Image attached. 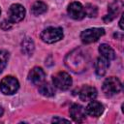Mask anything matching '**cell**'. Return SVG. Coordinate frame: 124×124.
I'll return each mask as SVG.
<instances>
[{"instance_id": "7402d4cb", "label": "cell", "mask_w": 124, "mask_h": 124, "mask_svg": "<svg viewBox=\"0 0 124 124\" xmlns=\"http://www.w3.org/2000/svg\"><path fill=\"white\" fill-rule=\"evenodd\" d=\"M52 122H66V123H69L70 122V120H68V119H64V118H58V117H54L53 119H52Z\"/></svg>"}, {"instance_id": "5b68a950", "label": "cell", "mask_w": 124, "mask_h": 124, "mask_svg": "<svg viewBox=\"0 0 124 124\" xmlns=\"http://www.w3.org/2000/svg\"><path fill=\"white\" fill-rule=\"evenodd\" d=\"M53 85L60 90H67L72 85V78L66 72H58L52 77Z\"/></svg>"}, {"instance_id": "8992f818", "label": "cell", "mask_w": 124, "mask_h": 124, "mask_svg": "<svg viewBox=\"0 0 124 124\" xmlns=\"http://www.w3.org/2000/svg\"><path fill=\"white\" fill-rule=\"evenodd\" d=\"M104 34V28H89L81 32L80 39L84 44H91L98 41Z\"/></svg>"}, {"instance_id": "d6986e66", "label": "cell", "mask_w": 124, "mask_h": 124, "mask_svg": "<svg viewBox=\"0 0 124 124\" xmlns=\"http://www.w3.org/2000/svg\"><path fill=\"white\" fill-rule=\"evenodd\" d=\"M84 11H85V16H87L89 17H95L98 14L97 7L92 4H86L84 7Z\"/></svg>"}, {"instance_id": "ac0fdd59", "label": "cell", "mask_w": 124, "mask_h": 124, "mask_svg": "<svg viewBox=\"0 0 124 124\" xmlns=\"http://www.w3.org/2000/svg\"><path fill=\"white\" fill-rule=\"evenodd\" d=\"M46 4L42 2V1H36L33 5H32V8H31V12L34 16H40L44 13L46 12Z\"/></svg>"}, {"instance_id": "ffe728a7", "label": "cell", "mask_w": 124, "mask_h": 124, "mask_svg": "<svg viewBox=\"0 0 124 124\" xmlns=\"http://www.w3.org/2000/svg\"><path fill=\"white\" fill-rule=\"evenodd\" d=\"M9 59V53L5 50H0V73L4 70Z\"/></svg>"}, {"instance_id": "5bb4252c", "label": "cell", "mask_w": 124, "mask_h": 124, "mask_svg": "<svg viewBox=\"0 0 124 124\" xmlns=\"http://www.w3.org/2000/svg\"><path fill=\"white\" fill-rule=\"evenodd\" d=\"M108 66H109V60L106 59L103 56L97 58V60L95 62V72H96L97 76L103 77L106 74Z\"/></svg>"}, {"instance_id": "6da1fadb", "label": "cell", "mask_w": 124, "mask_h": 124, "mask_svg": "<svg viewBox=\"0 0 124 124\" xmlns=\"http://www.w3.org/2000/svg\"><path fill=\"white\" fill-rule=\"evenodd\" d=\"M66 66L74 73L83 72L87 64V56L81 51L80 48H77L70 52L65 58Z\"/></svg>"}, {"instance_id": "ba28073f", "label": "cell", "mask_w": 124, "mask_h": 124, "mask_svg": "<svg viewBox=\"0 0 124 124\" xmlns=\"http://www.w3.org/2000/svg\"><path fill=\"white\" fill-rule=\"evenodd\" d=\"M68 14L74 19H82L85 16L84 7L79 2H72L68 7Z\"/></svg>"}, {"instance_id": "44dd1931", "label": "cell", "mask_w": 124, "mask_h": 124, "mask_svg": "<svg viewBox=\"0 0 124 124\" xmlns=\"http://www.w3.org/2000/svg\"><path fill=\"white\" fill-rule=\"evenodd\" d=\"M12 22L10 21V20H3L2 22H1V24H0V27L3 29V30H8V29H10L11 27H12Z\"/></svg>"}, {"instance_id": "52a82bcc", "label": "cell", "mask_w": 124, "mask_h": 124, "mask_svg": "<svg viewBox=\"0 0 124 124\" xmlns=\"http://www.w3.org/2000/svg\"><path fill=\"white\" fill-rule=\"evenodd\" d=\"M9 20L12 23H17L21 21L25 16V9L20 4H13L8 12Z\"/></svg>"}, {"instance_id": "2e32d148", "label": "cell", "mask_w": 124, "mask_h": 124, "mask_svg": "<svg viewBox=\"0 0 124 124\" xmlns=\"http://www.w3.org/2000/svg\"><path fill=\"white\" fill-rule=\"evenodd\" d=\"M21 51L26 55H31L34 51V43L30 38L23 39L21 43Z\"/></svg>"}, {"instance_id": "9a60e30c", "label": "cell", "mask_w": 124, "mask_h": 124, "mask_svg": "<svg viewBox=\"0 0 124 124\" xmlns=\"http://www.w3.org/2000/svg\"><path fill=\"white\" fill-rule=\"evenodd\" d=\"M99 52L102 54L103 57H105L108 60H113L115 58V52L111 48L110 46L107 44H102L99 46Z\"/></svg>"}, {"instance_id": "9c48e42d", "label": "cell", "mask_w": 124, "mask_h": 124, "mask_svg": "<svg viewBox=\"0 0 124 124\" xmlns=\"http://www.w3.org/2000/svg\"><path fill=\"white\" fill-rule=\"evenodd\" d=\"M69 111H70L71 117L73 118V120L75 122L81 123L85 120L86 112H85V109L82 106H80L78 104H74V105L71 106Z\"/></svg>"}, {"instance_id": "603a6c76", "label": "cell", "mask_w": 124, "mask_h": 124, "mask_svg": "<svg viewBox=\"0 0 124 124\" xmlns=\"http://www.w3.org/2000/svg\"><path fill=\"white\" fill-rule=\"evenodd\" d=\"M119 26H120V28L121 29H123L124 27H123V16H121V17H120V20H119Z\"/></svg>"}, {"instance_id": "d4e9b609", "label": "cell", "mask_w": 124, "mask_h": 124, "mask_svg": "<svg viewBox=\"0 0 124 124\" xmlns=\"http://www.w3.org/2000/svg\"><path fill=\"white\" fill-rule=\"evenodd\" d=\"M0 14H1V10H0Z\"/></svg>"}, {"instance_id": "7c38bea8", "label": "cell", "mask_w": 124, "mask_h": 124, "mask_svg": "<svg viewBox=\"0 0 124 124\" xmlns=\"http://www.w3.org/2000/svg\"><path fill=\"white\" fill-rule=\"evenodd\" d=\"M103 111H104V106L100 102H97V101L90 102L85 108V112L88 115L93 116V117H99L103 113Z\"/></svg>"}, {"instance_id": "4fadbf2b", "label": "cell", "mask_w": 124, "mask_h": 124, "mask_svg": "<svg viewBox=\"0 0 124 124\" xmlns=\"http://www.w3.org/2000/svg\"><path fill=\"white\" fill-rule=\"evenodd\" d=\"M97 97V90L93 86L85 85L79 91V98L82 101H92Z\"/></svg>"}, {"instance_id": "7a4b0ae2", "label": "cell", "mask_w": 124, "mask_h": 124, "mask_svg": "<svg viewBox=\"0 0 124 124\" xmlns=\"http://www.w3.org/2000/svg\"><path fill=\"white\" fill-rule=\"evenodd\" d=\"M102 89H103V92L107 96H112L121 91L122 83L117 78L110 77V78H108L105 79V81L103 82Z\"/></svg>"}, {"instance_id": "cb8c5ba5", "label": "cell", "mask_w": 124, "mask_h": 124, "mask_svg": "<svg viewBox=\"0 0 124 124\" xmlns=\"http://www.w3.org/2000/svg\"><path fill=\"white\" fill-rule=\"evenodd\" d=\"M3 113H4V109H3V108L0 107V117L3 115Z\"/></svg>"}, {"instance_id": "3957f363", "label": "cell", "mask_w": 124, "mask_h": 124, "mask_svg": "<svg viewBox=\"0 0 124 124\" xmlns=\"http://www.w3.org/2000/svg\"><path fill=\"white\" fill-rule=\"evenodd\" d=\"M63 38V30L60 27H47L41 33V39L47 44H53Z\"/></svg>"}, {"instance_id": "30bf717a", "label": "cell", "mask_w": 124, "mask_h": 124, "mask_svg": "<svg viewBox=\"0 0 124 124\" xmlns=\"http://www.w3.org/2000/svg\"><path fill=\"white\" fill-rule=\"evenodd\" d=\"M46 78V73L41 67H34L28 74V79L35 85H40Z\"/></svg>"}, {"instance_id": "8fae6325", "label": "cell", "mask_w": 124, "mask_h": 124, "mask_svg": "<svg viewBox=\"0 0 124 124\" xmlns=\"http://www.w3.org/2000/svg\"><path fill=\"white\" fill-rule=\"evenodd\" d=\"M122 7H123V3L121 0H115L112 3H110L108 6V14L104 17V21L106 22L111 21L120 13Z\"/></svg>"}, {"instance_id": "e0dca14e", "label": "cell", "mask_w": 124, "mask_h": 124, "mask_svg": "<svg viewBox=\"0 0 124 124\" xmlns=\"http://www.w3.org/2000/svg\"><path fill=\"white\" fill-rule=\"evenodd\" d=\"M39 91L42 95L46 96V97H51L55 94V90L53 85H51L48 82H45V83H41L40 87H39Z\"/></svg>"}, {"instance_id": "277c9868", "label": "cell", "mask_w": 124, "mask_h": 124, "mask_svg": "<svg viewBox=\"0 0 124 124\" xmlns=\"http://www.w3.org/2000/svg\"><path fill=\"white\" fill-rule=\"evenodd\" d=\"M19 88L18 80L12 76H7L2 78L0 82V90L5 95H12L17 91Z\"/></svg>"}]
</instances>
